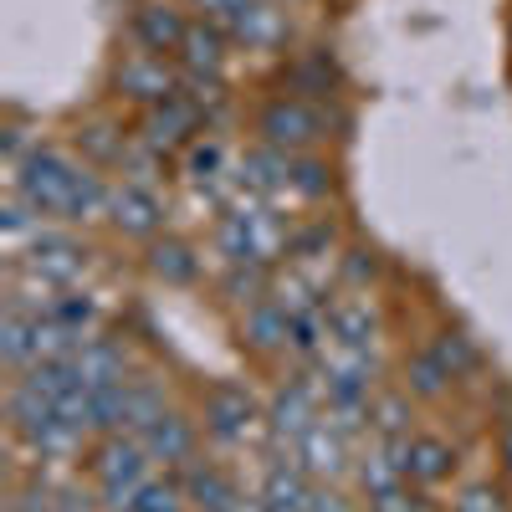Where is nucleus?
Masks as SVG:
<instances>
[{"instance_id": "f257e3e1", "label": "nucleus", "mask_w": 512, "mask_h": 512, "mask_svg": "<svg viewBox=\"0 0 512 512\" xmlns=\"http://www.w3.org/2000/svg\"><path fill=\"white\" fill-rule=\"evenodd\" d=\"M82 159L77 149L67 144H47L41 139L21 164H11V195H21L41 221L52 226H67V210H72V195H77V180H82Z\"/></svg>"}, {"instance_id": "f03ea898", "label": "nucleus", "mask_w": 512, "mask_h": 512, "mask_svg": "<svg viewBox=\"0 0 512 512\" xmlns=\"http://www.w3.org/2000/svg\"><path fill=\"white\" fill-rule=\"evenodd\" d=\"M6 420H11V436L21 451H31L41 466L47 461H72L93 446V436L82 431V425H72L52 400H41L36 390H26L21 379H11L6 390Z\"/></svg>"}, {"instance_id": "7ed1b4c3", "label": "nucleus", "mask_w": 512, "mask_h": 512, "mask_svg": "<svg viewBox=\"0 0 512 512\" xmlns=\"http://www.w3.org/2000/svg\"><path fill=\"white\" fill-rule=\"evenodd\" d=\"M195 415H200V425H205V441L221 446V451L267 441V400L256 395L251 384H241V379L205 384Z\"/></svg>"}, {"instance_id": "20e7f679", "label": "nucleus", "mask_w": 512, "mask_h": 512, "mask_svg": "<svg viewBox=\"0 0 512 512\" xmlns=\"http://www.w3.org/2000/svg\"><path fill=\"white\" fill-rule=\"evenodd\" d=\"M251 134H256V144H272L282 154H313V149H323L333 139V108L277 88L272 98L256 103Z\"/></svg>"}, {"instance_id": "39448f33", "label": "nucleus", "mask_w": 512, "mask_h": 512, "mask_svg": "<svg viewBox=\"0 0 512 512\" xmlns=\"http://www.w3.org/2000/svg\"><path fill=\"white\" fill-rule=\"evenodd\" d=\"M82 472H88V482H93V492L103 497L108 512H123L159 466H154V456L144 451L139 436H98L82 451Z\"/></svg>"}, {"instance_id": "423d86ee", "label": "nucleus", "mask_w": 512, "mask_h": 512, "mask_svg": "<svg viewBox=\"0 0 512 512\" xmlns=\"http://www.w3.org/2000/svg\"><path fill=\"white\" fill-rule=\"evenodd\" d=\"M323 415V384L308 364H297L277 379V390L267 395V446L272 456H292V441Z\"/></svg>"}, {"instance_id": "0eeeda50", "label": "nucleus", "mask_w": 512, "mask_h": 512, "mask_svg": "<svg viewBox=\"0 0 512 512\" xmlns=\"http://www.w3.org/2000/svg\"><path fill=\"white\" fill-rule=\"evenodd\" d=\"M108 88L123 108H134V113H149L159 108L164 98H175L180 93V62L175 57H154L144 47H128L113 57L108 67Z\"/></svg>"}, {"instance_id": "6e6552de", "label": "nucleus", "mask_w": 512, "mask_h": 512, "mask_svg": "<svg viewBox=\"0 0 512 512\" xmlns=\"http://www.w3.org/2000/svg\"><path fill=\"white\" fill-rule=\"evenodd\" d=\"M16 267L36 272L41 282H52L57 292H72V287H82V277H88L93 251H88V241H82L72 226H52L47 221L31 236V246L16 256Z\"/></svg>"}, {"instance_id": "1a4fd4ad", "label": "nucleus", "mask_w": 512, "mask_h": 512, "mask_svg": "<svg viewBox=\"0 0 512 512\" xmlns=\"http://www.w3.org/2000/svg\"><path fill=\"white\" fill-rule=\"evenodd\" d=\"M354 456H359L354 436L338 420H328V415H318L308 431L292 441V461L303 466L318 487H344L354 477Z\"/></svg>"}, {"instance_id": "9d476101", "label": "nucleus", "mask_w": 512, "mask_h": 512, "mask_svg": "<svg viewBox=\"0 0 512 512\" xmlns=\"http://www.w3.org/2000/svg\"><path fill=\"white\" fill-rule=\"evenodd\" d=\"M221 26L231 31L236 52H256V57H277V52H287V41H292L287 0H236Z\"/></svg>"}, {"instance_id": "9b49d317", "label": "nucleus", "mask_w": 512, "mask_h": 512, "mask_svg": "<svg viewBox=\"0 0 512 512\" xmlns=\"http://www.w3.org/2000/svg\"><path fill=\"white\" fill-rule=\"evenodd\" d=\"M169 205H164V195L154 190V185H144V180H113V200H108V231L118 236V241H154V236H164L169 226Z\"/></svg>"}, {"instance_id": "f8f14e48", "label": "nucleus", "mask_w": 512, "mask_h": 512, "mask_svg": "<svg viewBox=\"0 0 512 512\" xmlns=\"http://www.w3.org/2000/svg\"><path fill=\"white\" fill-rule=\"evenodd\" d=\"M144 441V451L154 456V466L159 472H185L190 461H200L205 456V425H200V415L195 410H180V405H169L149 431L139 436Z\"/></svg>"}, {"instance_id": "ddd939ff", "label": "nucleus", "mask_w": 512, "mask_h": 512, "mask_svg": "<svg viewBox=\"0 0 512 512\" xmlns=\"http://www.w3.org/2000/svg\"><path fill=\"white\" fill-rule=\"evenodd\" d=\"M205 113L185 98V93H175V98H164L159 108H149V113H139V144L144 149H154L159 159H169V154H185L200 134H205Z\"/></svg>"}, {"instance_id": "4468645a", "label": "nucleus", "mask_w": 512, "mask_h": 512, "mask_svg": "<svg viewBox=\"0 0 512 512\" xmlns=\"http://www.w3.org/2000/svg\"><path fill=\"white\" fill-rule=\"evenodd\" d=\"M190 21L195 16L180 0H134V11H128V47H144L154 57H180Z\"/></svg>"}, {"instance_id": "2eb2a0df", "label": "nucleus", "mask_w": 512, "mask_h": 512, "mask_svg": "<svg viewBox=\"0 0 512 512\" xmlns=\"http://www.w3.org/2000/svg\"><path fill=\"white\" fill-rule=\"evenodd\" d=\"M323 318H328V344H338V349H359V354H374L379 333H384L379 303H374L369 292H344V287H338V292L328 297Z\"/></svg>"}, {"instance_id": "dca6fc26", "label": "nucleus", "mask_w": 512, "mask_h": 512, "mask_svg": "<svg viewBox=\"0 0 512 512\" xmlns=\"http://www.w3.org/2000/svg\"><path fill=\"white\" fill-rule=\"evenodd\" d=\"M282 93H297V98H308V103L333 108L338 93H344V67L333 62L328 47H303V52H292L282 62Z\"/></svg>"}, {"instance_id": "f3484780", "label": "nucleus", "mask_w": 512, "mask_h": 512, "mask_svg": "<svg viewBox=\"0 0 512 512\" xmlns=\"http://www.w3.org/2000/svg\"><path fill=\"white\" fill-rule=\"evenodd\" d=\"M456 472H461V451H456L451 436H441V431H415V436L405 441V477H410V487L441 492L446 482H456Z\"/></svg>"}, {"instance_id": "a211bd4d", "label": "nucleus", "mask_w": 512, "mask_h": 512, "mask_svg": "<svg viewBox=\"0 0 512 512\" xmlns=\"http://www.w3.org/2000/svg\"><path fill=\"white\" fill-rule=\"evenodd\" d=\"M354 492L364 497V502H374V497H390V492H400V487H410V477H405V441H364L359 446V456H354Z\"/></svg>"}, {"instance_id": "6ab92c4d", "label": "nucleus", "mask_w": 512, "mask_h": 512, "mask_svg": "<svg viewBox=\"0 0 512 512\" xmlns=\"http://www.w3.org/2000/svg\"><path fill=\"white\" fill-rule=\"evenodd\" d=\"M236 344L251 354V359H287L292 354V313H282L272 297L251 303L241 318H236Z\"/></svg>"}, {"instance_id": "aec40b11", "label": "nucleus", "mask_w": 512, "mask_h": 512, "mask_svg": "<svg viewBox=\"0 0 512 512\" xmlns=\"http://www.w3.org/2000/svg\"><path fill=\"white\" fill-rule=\"evenodd\" d=\"M180 487H185L190 512H231V507L246 497L241 482H236V472H231L226 461H216V456L190 461L185 472H180Z\"/></svg>"}, {"instance_id": "412c9836", "label": "nucleus", "mask_w": 512, "mask_h": 512, "mask_svg": "<svg viewBox=\"0 0 512 512\" xmlns=\"http://www.w3.org/2000/svg\"><path fill=\"white\" fill-rule=\"evenodd\" d=\"M144 272L159 282V287H195L200 272H205V256L190 236L180 231H164L144 246Z\"/></svg>"}, {"instance_id": "4be33fe9", "label": "nucleus", "mask_w": 512, "mask_h": 512, "mask_svg": "<svg viewBox=\"0 0 512 512\" xmlns=\"http://www.w3.org/2000/svg\"><path fill=\"white\" fill-rule=\"evenodd\" d=\"M256 497H262L267 512H313L318 482L292 456H272L267 472H262V487H256Z\"/></svg>"}, {"instance_id": "5701e85b", "label": "nucleus", "mask_w": 512, "mask_h": 512, "mask_svg": "<svg viewBox=\"0 0 512 512\" xmlns=\"http://www.w3.org/2000/svg\"><path fill=\"white\" fill-rule=\"evenodd\" d=\"M231 52H236V41L231 31L216 21V16H195L190 21V36H185V47H180V72H200V77H226L231 67Z\"/></svg>"}, {"instance_id": "b1692460", "label": "nucleus", "mask_w": 512, "mask_h": 512, "mask_svg": "<svg viewBox=\"0 0 512 512\" xmlns=\"http://www.w3.org/2000/svg\"><path fill=\"white\" fill-rule=\"evenodd\" d=\"M400 384H405V395H410L415 405H441V400L456 395V374H451L446 359L431 349V338H425L420 349L405 354V364H400Z\"/></svg>"}, {"instance_id": "393cba45", "label": "nucleus", "mask_w": 512, "mask_h": 512, "mask_svg": "<svg viewBox=\"0 0 512 512\" xmlns=\"http://www.w3.org/2000/svg\"><path fill=\"white\" fill-rule=\"evenodd\" d=\"M72 149L88 159V164H98L103 175H118L128 149H134V134H123V123H113V118H88V123L77 128Z\"/></svg>"}, {"instance_id": "a878e982", "label": "nucleus", "mask_w": 512, "mask_h": 512, "mask_svg": "<svg viewBox=\"0 0 512 512\" xmlns=\"http://www.w3.org/2000/svg\"><path fill=\"white\" fill-rule=\"evenodd\" d=\"M180 169H185V180L195 185V190H216V185H231V175H236V164H231V144L221 139V134H205L180 154Z\"/></svg>"}, {"instance_id": "bb28decb", "label": "nucleus", "mask_w": 512, "mask_h": 512, "mask_svg": "<svg viewBox=\"0 0 512 512\" xmlns=\"http://www.w3.org/2000/svg\"><path fill=\"white\" fill-rule=\"evenodd\" d=\"M333 190H338V169L323 149L292 154V164H287V200L292 205H323V200H333Z\"/></svg>"}, {"instance_id": "cd10ccee", "label": "nucleus", "mask_w": 512, "mask_h": 512, "mask_svg": "<svg viewBox=\"0 0 512 512\" xmlns=\"http://www.w3.org/2000/svg\"><path fill=\"white\" fill-rule=\"evenodd\" d=\"M77 374H82L88 390H103V384H123L128 374H134V364H128V349L118 344V338L93 333L88 344L77 349Z\"/></svg>"}, {"instance_id": "c85d7f7f", "label": "nucleus", "mask_w": 512, "mask_h": 512, "mask_svg": "<svg viewBox=\"0 0 512 512\" xmlns=\"http://www.w3.org/2000/svg\"><path fill=\"white\" fill-rule=\"evenodd\" d=\"M369 436L374 441H410L420 425H415V400L405 395V384H390V390H374L369 400Z\"/></svg>"}, {"instance_id": "c756f323", "label": "nucleus", "mask_w": 512, "mask_h": 512, "mask_svg": "<svg viewBox=\"0 0 512 512\" xmlns=\"http://www.w3.org/2000/svg\"><path fill=\"white\" fill-rule=\"evenodd\" d=\"M36 323L41 313H26V308H6V318H0V364H6V374H26L41 349H36Z\"/></svg>"}, {"instance_id": "7c9ffc66", "label": "nucleus", "mask_w": 512, "mask_h": 512, "mask_svg": "<svg viewBox=\"0 0 512 512\" xmlns=\"http://www.w3.org/2000/svg\"><path fill=\"white\" fill-rule=\"evenodd\" d=\"M272 277L277 267H262V262H226L221 277H216V292H221V303L246 313L251 303H262V297L272 292Z\"/></svg>"}, {"instance_id": "2f4dec72", "label": "nucleus", "mask_w": 512, "mask_h": 512, "mask_svg": "<svg viewBox=\"0 0 512 512\" xmlns=\"http://www.w3.org/2000/svg\"><path fill=\"white\" fill-rule=\"evenodd\" d=\"M169 405H175V400H169L164 379H154V374H134V379H128V420H123V436H144Z\"/></svg>"}, {"instance_id": "473e14b6", "label": "nucleus", "mask_w": 512, "mask_h": 512, "mask_svg": "<svg viewBox=\"0 0 512 512\" xmlns=\"http://www.w3.org/2000/svg\"><path fill=\"white\" fill-rule=\"evenodd\" d=\"M431 349L446 359V369L456 374V384H466L472 374H482V349H477V338L466 333V328H436V333H431Z\"/></svg>"}, {"instance_id": "72a5a7b5", "label": "nucleus", "mask_w": 512, "mask_h": 512, "mask_svg": "<svg viewBox=\"0 0 512 512\" xmlns=\"http://www.w3.org/2000/svg\"><path fill=\"white\" fill-rule=\"evenodd\" d=\"M123 512H190V502H185V487L175 472H154Z\"/></svg>"}, {"instance_id": "f704fd0d", "label": "nucleus", "mask_w": 512, "mask_h": 512, "mask_svg": "<svg viewBox=\"0 0 512 512\" xmlns=\"http://www.w3.org/2000/svg\"><path fill=\"white\" fill-rule=\"evenodd\" d=\"M52 318H57L67 333H77V338H93V333H98V303H93V292H82V287L62 292L57 303H52Z\"/></svg>"}, {"instance_id": "c9c22d12", "label": "nucleus", "mask_w": 512, "mask_h": 512, "mask_svg": "<svg viewBox=\"0 0 512 512\" xmlns=\"http://www.w3.org/2000/svg\"><path fill=\"white\" fill-rule=\"evenodd\" d=\"M379 267L384 262H379L374 246H344V251H338V287H344V292H369Z\"/></svg>"}, {"instance_id": "e433bc0d", "label": "nucleus", "mask_w": 512, "mask_h": 512, "mask_svg": "<svg viewBox=\"0 0 512 512\" xmlns=\"http://www.w3.org/2000/svg\"><path fill=\"white\" fill-rule=\"evenodd\" d=\"M451 512H512L507 492L492 487V482H466L456 497H451Z\"/></svg>"}, {"instance_id": "4c0bfd02", "label": "nucleus", "mask_w": 512, "mask_h": 512, "mask_svg": "<svg viewBox=\"0 0 512 512\" xmlns=\"http://www.w3.org/2000/svg\"><path fill=\"white\" fill-rule=\"evenodd\" d=\"M369 512H441L436 502H431V492H420V487H400V492H390V497H374V502H364Z\"/></svg>"}, {"instance_id": "58836bf2", "label": "nucleus", "mask_w": 512, "mask_h": 512, "mask_svg": "<svg viewBox=\"0 0 512 512\" xmlns=\"http://www.w3.org/2000/svg\"><path fill=\"white\" fill-rule=\"evenodd\" d=\"M492 451H497V472L512 482V415L497 420V431H492Z\"/></svg>"}, {"instance_id": "ea45409f", "label": "nucleus", "mask_w": 512, "mask_h": 512, "mask_svg": "<svg viewBox=\"0 0 512 512\" xmlns=\"http://www.w3.org/2000/svg\"><path fill=\"white\" fill-rule=\"evenodd\" d=\"M231 512H267V507H262V497H256V492H251V497H241V502H236Z\"/></svg>"}, {"instance_id": "a19ab883", "label": "nucleus", "mask_w": 512, "mask_h": 512, "mask_svg": "<svg viewBox=\"0 0 512 512\" xmlns=\"http://www.w3.org/2000/svg\"><path fill=\"white\" fill-rule=\"evenodd\" d=\"M507 47H512V11H507Z\"/></svg>"}, {"instance_id": "79ce46f5", "label": "nucleus", "mask_w": 512, "mask_h": 512, "mask_svg": "<svg viewBox=\"0 0 512 512\" xmlns=\"http://www.w3.org/2000/svg\"><path fill=\"white\" fill-rule=\"evenodd\" d=\"M287 6H308V0H287Z\"/></svg>"}]
</instances>
